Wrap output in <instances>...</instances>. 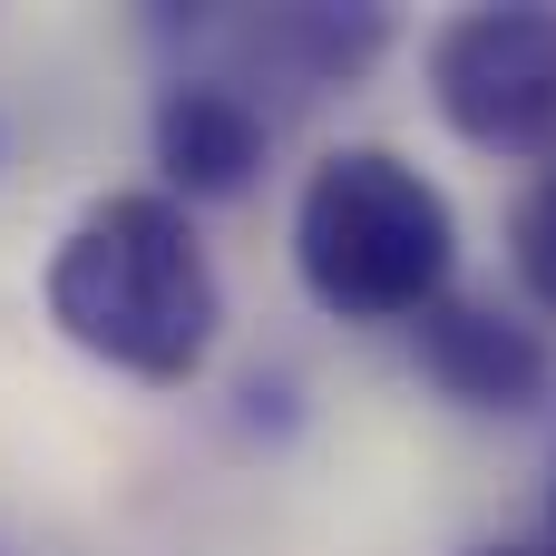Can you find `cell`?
Segmentation results:
<instances>
[{
	"label": "cell",
	"mask_w": 556,
	"mask_h": 556,
	"mask_svg": "<svg viewBox=\"0 0 556 556\" xmlns=\"http://www.w3.org/2000/svg\"><path fill=\"white\" fill-rule=\"evenodd\" d=\"M508 264H518V283H528V303L556 313V166H538V186H528L518 215H508Z\"/></svg>",
	"instance_id": "8992f818"
},
{
	"label": "cell",
	"mask_w": 556,
	"mask_h": 556,
	"mask_svg": "<svg viewBox=\"0 0 556 556\" xmlns=\"http://www.w3.org/2000/svg\"><path fill=\"white\" fill-rule=\"evenodd\" d=\"M547 556H556V498H547Z\"/></svg>",
	"instance_id": "ba28073f"
},
{
	"label": "cell",
	"mask_w": 556,
	"mask_h": 556,
	"mask_svg": "<svg viewBox=\"0 0 556 556\" xmlns=\"http://www.w3.org/2000/svg\"><path fill=\"white\" fill-rule=\"evenodd\" d=\"M410 352H420L430 391L459 401V410H479V420H528L556 381V352H547L538 323H518L498 303H459V293L410 323Z\"/></svg>",
	"instance_id": "277c9868"
},
{
	"label": "cell",
	"mask_w": 556,
	"mask_h": 556,
	"mask_svg": "<svg viewBox=\"0 0 556 556\" xmlns=\"http://www.w3.org/2000/svg\"><path fill=\"white\" fill-rule=\"evenodd\" d=\"M39 303H49L59 342H78L88 362H108L117 381H147V391H186L225 332L215 254L166 186H117V195L78 205V225L49 244Z\"/></svg>",
	"instance_id": "6da1fadb"
},
{
	"label": "cell",
	"mask_w": 556,
	"mask_h": 556,
	"mask_svg": "<svg viewBox=\"0 0 556 556\" xmlns=\"http://www.w3.org/2000/svg\"><path fill=\"white\" fill-rule=\"evenodd\" d=\"M147 147H156V176L166 195L195 215V205H225L264 176V147H274V117L254 108V88L235 78H166L156 88V117H147Z\"/></svg>",
	"instance_id": "5b68a950"
},
{
	"label": "cell",
	"mask_w": 556,
	"mask_h": 556,
	"mask_svg": "<svg viewBox=\"0 0 556 556\" xmlns=\"http://www.w3.org/2000/svg\"><path fill=\"white\" fill-rule=\"evenodd\" d=\"M293 274L332 323H420L450 303L459 215L401 147H332L293 195Z\"/></svg>",
	"instance_id": "7a4b0ae2"
},
{
	"label": "cell",
	"mask_w": 556,
	"mask_h": 556,
	"mask_svg": "<svg viewBox=\"0 0 556 556\" xmlns=\"http://www.w3.org/2000/svg\"><path fill=\"white\" fill-rule=\"evenodd\" d=\"M430 108L479 156L556 166V10L547 0H489L430 29Z\"/></svg>",
	"instance_id": "3957f363"
},
{
	"label": "cell",
	"mask_w": 556,
	"mask_h": 556,
	"mask_svg": "<svg viewBox=\"0 0 556 556\" xmlns=\"http://www.w3.org/2000/svg\"><path fill=\"white\" fill-rule=\"evenodd\" d=\"M469 556H547V547H469Z\"/></svg>",
	"instance_id": "52a82bcc"
}]
</instances>
